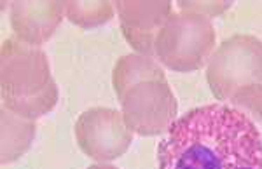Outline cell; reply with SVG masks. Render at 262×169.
Listing matches in <instances>:
<instances>
[{
    "label": "cell",
    "instance_id": "277c9868",
    "mask_svg": "<svg viewBox=\"0 0 262 169\" xmlns=\"http://www.w3.org/2000/svg\"><path fill=\"white\" fill-rule=\"evenodd\" d=\"M205 74L219 103L245 86L262 84V42L245 33L229 37L213 51Z\"/></svg>",
    "mask_w": 262,
    "mask_h": 169
},
{
    "label": "cell",
    "instance_id": "6da1fadb",
    "mask_svg": "<svg viewBox=\"0 0 262 169\" xmlns=\"http://www.w3.org/2000/svg\"><path fill=\"white\" fill-rule=\"evenodd\" d=\"M158 169H262V136L231 105L196 107L159 141Z\"/></svg>",
    "mask_w": 262,
    "mask_h": 169
},
{
    "label": "cell",
    "instance_id": "8992f818",
    "mask_svg": "<svg viewBox=\"0 0 262 169\" xmlns=\"http://www.w3.org/2000/svg\"><path fill=\"white\" fill-rule=\"evenodd\" d=\"M74 131L79 149L100 164H111L122 157L135 136L126 126L122 112L107 107L82 112L75 120Z\"/></svg>",
    "mask_w": 262,
    "mask_h": 169
},
{
    "label": "cell",
    "instance_id": "7a4b0ae2",
    "mask_svg": "<svg viewBox=\"0 0 262 169\" xmlns=\"http://www.w3.org/2000/svg\"><path fill=\"white\" fill-rule=\"evenodd\" d=\"M0 98L2 107L32 120L53 112L60 91L44 51L23 44L16 37L2 42Z\"/></svg>",
    "mask_w": 262,
    "mask_h": 169
},
{
    "label": "cell",
    "instance_id": "52a82bcc",
    "mask_svg": "<svg viewBox=\"0 0 262 169\" xmlns=\"http://www.w3.org/2000/svg\"><path fill=\"white\" fill-rule=\"evenodd\" d=\"M122 37L133 53L154 58L156 39L173 14L171 2H133L122 0L114 4ZM156 60V58H154Z\"/></svg>",
    "mask_w": 262,
    "mask_h": 169
},
{
    "label": "cell",
    "instance_id": "7c38bea8",
    "mask_svg": "<svg viewBox=\"0 0 262 169\" xmlns=\"http://www.w3.org/2000/svg\"><path fill=\"white\" fill-rule=\"evenodd\" d=\"M226 103L239 110L245 117H248L262 136V84L242 87Z\"/></svg>",
    "mask_w": 262,
    "mask_h": 169
},
{
    "label": "cell",
    "instance_id": "5b68a950",
    "mask_svg": "<svg viewBox=\"0 0 262 169\" xmlns=\"http://www.w3.org/2000/svg\"><path fill=\"white\" fill-rule=\"evenodd\" d=\"M119 103L126 126L138 136L166 134L179 119V101L168 82L161 80L137 84Z\"/></svg>",
    "mask_w": 262,
    "mask_h": 169
},
{
    "label": "cell",
    "instance_id": "4fadbf2b",
    "mask_svg": "<svg viewBox=\"0 0 262 169\" xmlns=\"http://www.w3.org/2000/svg\"><path fill=\"white\" fill-rule=\"evenodd\" d=\"M179 11L194 12V14L205 16L208 19H213L217 16L226 14L232 7V2H179Z\"/></svg>",
    "mask_w": 262,
    "mask_h": 169
},
{
    "label": "cell",
    "instance_id": "30bf717a",
    "mask_svg": "<svg viewBox=\"0 0 262 169\" xmlns=\"http://www.w3.org/2000/svg\"><path fill=\"white\" fill-rule=\"evenodd\" d=\"M0 122H2V164H11L23 157L30 150L35 139L37 124L35 120L21 117L11 112L6 107L0 110Z\"/></svg>",
    "mask_w": 262,
    "mask_h": 169
},
{
    "label": "cell",
    "instance_id": "ba28073f",
    "mask_svg": "<svg viewBox=\"0 0 262 169\" xmlns=\"http://www.w3.org/2000/svg\"><path fill=\"white\" fill-rule=\"evenodd\" d=\"M65 18V2H12L9 21L14 37L23 44L40 47L56 33Z\"/></svg>",
    "mask_w": 262,
    "mask_h": 169
},
{
    "label": "cell",
    "instance_id": "5bb4252c",
    "mask_svg": "<svg viewBox=\"0 0 262 169\" xmlns=\"http://www.w3.org/2000/svg\"><path fill=\"white\" fill-rule=\"evenodd\" d=\"M88 169H119V167L112 166V164H95V166H90Z\"/></svg>",
    "mask_w": 262,
    "mask_h": 169
},
{
    "label": "cell",
    "instance_id": "8fae6325",
    "mask_svg": "<svg viewBox=\"0 0 262 169\" xmlns=\"http://www.w3.org/2000/svg\"><path fill=\"white\" fill-rule=\"evenodd\" d=\"M65 16L75 27L93 30L108 23L116 16V7L111 2H65Z\"/></svg>",
    "mask_w": 262,
    "mask_h": 169
},
{
    "label": "cell",
    "instance_id": "9c48e42d",
    "mask_svg": "<svg viewBox=\"0 0 262 169\" xmlns=\"http://www.w3.org/2000/svg\"><path fill=\"white\" fill-rule=\"evenodd\" d=\"M149 80L168 82L164 68L154 58L131 53L126 54V56H121L116 61V65H114L112 86L114 91H116L117 100H121L124 96V92L131 89L133 86L142 82H149Z\"/></svg>",
    "mask_w": 262,
    "mask_h": 169
},
{
    "label": "cell",
    "instance_id": "3957f363",
    "mask_svg": "<svg viewBox=\"0 0 262 169\" xmlns=\"http://www.w3.org/2000/svg\"><path fill=\"white\" fill-rule=\"evenodd\" d=\"M217 49L212 19L194 12H173L156 39L154 58L164 68L191 74L205 68Z\"/></svg>",
    "mask_w": 262,
    "mask_h": 169
}]
</instances>
